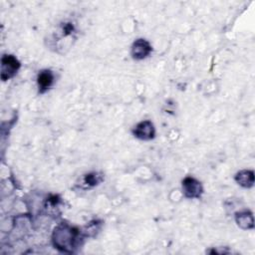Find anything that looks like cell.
<instances>
[{
    "mask_svg": "<svg viewBox=\"0 0 255 255\" xmlns=\"http://www.w3.org/2000/svg\"><path fill=\"white\" fill-rule=\"evenodd\" d=\"M235 221L237 225L242 229H252L254 227V217L252 212L249 210L236 212Z\"/></svg>",
    "mask_w": 255,
    "mask_h": 255,
    "instance_id": "ba28073f",
    "label": "cell"
},
{
    "mask_svg": "<svg viewBox=\"0 0 255 255\" xmlns=\"http://www.w3.org/2000/svg\"><path fill=\"white\" fill-rule=\"evenodd\" d=\"M235 181L244 188H250L254 185V172L253 170L243 169L236 173Z\"/></svg>",
    "mask_w": 255,
    "mask_h": 255,
    "instance_id": "9c48e42d",
    "label": "cell"
},
{
    "mask_svg": "<svg viewBox=\"0 0 255 255\" xmlns=\"http://www.w3.org/2000/svg\"><path fill=\"white\" fill-rule=\"evenodd\" d=\"M80 231L68 223H61L55 227L52 234L53 245L65 253H72L80 243Z\"/></svg>",
    "mask_w": 255,
    "mask_h": 255,
    "instance_id": "6da1fadb",
    "label": "cell"
},
{
    "mask_svg": "<svg viewBox=\"0 0 255 255\" xmlns=\"http://www.w3.org/2000/svg\"><path fill=\"white\" fill-rule=\"evenodd\" d=\"M132 134L141 140H150L155 136V128L150 121H142L132 128Z\"/></svg>",
    "mask_w": 255,
    "mask_h": 255,
    "instance_id": "277c9868",
    "label": "cell"
},
{
    "mask_svg": "<svg viewBox=\"0 0 255 255\" xmlns=\"http://www.w3.org/2000/svg\"><path fill=\"white\" fill-rule=\"evenodd\" d=\"M151 51H152V47L147 40L137 39L131 45L130 55L134 60H142L148 57Z\"/></svg>",
    "mask_w": 255,
    "mask_h": 255,
    "instance_id": "5b68a950",
    "label": "cell"
},
{
    "mask_svg": "<svg viewBox=\"0 0 255 255\" xmlns=\"http://www.w3.org/2000/svg\"><path fill=\"white\" fill-rule=\"evenodd\" d=\"M104 180V175L100 172H90L85 174L78 184L82 189H90L92 187L97 186Z\"/></svg>",
    "mask_w": 255,
    "mask_h": 255,
    "instance_id": "52a82bcc",
    "label": "cell"
},
{
    "mask_svg": "<svg viewBox=\"0 0 255 255\" xmlns=\"http://www.w3.org/2000/svg\"><path fill=\"white\" fill-rule=\"evenodd\" d=\"M20 67L21 64L15 56L8 54L3 55L1 58V79L3 81H7L13 78Z\"/></svg>",
    "mask_w": 255,
    "mask_h": 255,
    "instance_id": "7a4b0ae2",
    "label": "cell"
},
{
    "mask_svg": "<svg viewBox=\"0 0 255 255\" xmlns=\"http://www.w3.org/2000/svg\"><path fill=\"white\" fill-rule=\"evenodd\" d=\"M182 192L186 198H199L203 193V187L199 180L192 176H186L182 180Z\"/></svg>",
    "mask_w": 255,
    "mask_h": 255,
    "instance_id": "3957f363",
    "label": "cell"
},
{
    "mask_svg": "<svg viewBox=\"0 0 255 255\" xmlns=\"http://www.w3.org/2000/svg\"><path fill=\"white\" fill-rule=\"evenodd\" d=\"M55 77L51 70L45 69L39 72L37 76V86L40 94H44L47 92L54 84Z\"/></svg>",
    "mask_w": 255,
    "mask_h": 255,
    "instance_id": "8992f818",
    "label": "cell"
}]
</instances>
